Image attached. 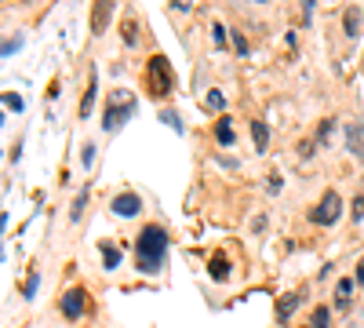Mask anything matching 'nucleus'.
Masks as SVG:
<instances>
[{"label": "nucleus", "mask_w": 364, "mask_h": 328, "mask_svg": "<svg viewBox=\"0 0 364 328\" xmlns=\"http://www.w3.org/2000/svg\"><path fill=\"white\" fill-rule=\"evenodd\" d=\"M339 216H343V197L331 190V194H324L321 197V204L310 212V223H317V226H336L339 223Z\"/></svg>", "instance_id": "4"}, {"label": "nucleus", "mask_w": 364, "mask_h": 328, "mask_svg": "<svg viewBox=\"0 0 364 328\" xmlns=\"http://www.w3.org/2000/svg\"><path fill=\"white\" fill-rule=\"evenodd\" d=\"M113 4H117V0H95V11H91V33H95V37H102L106 29H109Z\"/></svg>", "instance_id": "5"}, {"label": "nucleus", "mask_w": 364, "mask_h": 328, "mask_svg": "<svg viewBox=\"0 0 364 328\" xmlns=\"http://www.w3.org/2000/svg\"><path fill=\"white\" fill-rule=\"evenodd\" d=\"M215 135H219V142H223V146H230V142H233V125H230V117H223V121H219Z\"/></svg>", "instance_id": "16"}, {"label": "nucleus", "mask_w": 364, "mask_h": 328, "mask_svg": "<svg viewBox=\"0 0 364 328\" xmlns=\"http://www.w3.org/2000/svg\"><path fill=\"white\" fill-rule=\"evenodd\" d=\"M208 274H211V277H219V281H226V277H230V263H226L223 255H215V259L208 263Z\"/></svg>", "instance_id": "12"}, {"label": "nucleus", "mask_w": 364, "mask_h": 328, "mask_svg": "<svg viewBox=\"0 0 364 328\" xmlns=\"http://www.w3.org/2000/svg\"><path fill=\"white\" fill-rule=\"evenodd\" d=\"M360 219H364V194L353 201V223H360Z\"/></svg>", "instance_id": "23"}, {"label": "nucleus", "mask_w": 364, "mask_h": 328, "mask_svg": "<svg viewBox=\"0 0 364 328\" xmlns=\"http://www.w3.org/2000/svg\"><path fill=\"white\" fill-rule=\"evenodd\" d=\"M161 117H164V121H168V125H171V128H175V132H182V121H178V117H175V113H171V110H164V113H161Z\"/></svg>", "instance_id": "26"}, {"label": "nucleus", "mask_w": 364, "mask_h": 328, "mask_svg": "<svg viewBox=\"0 0 364 328\" xmlns=\"http://www.w3.org/2000/svg\"><path fill=\"white\" fill-rule=\"evenodd\" d=\"M102 263H106V270H117V266H120V252L113 245H102Z\"/></svg>", "instance_id": "15"}, {"label": "nucleus", "mask_w": 364, "mask_h": 328, "mask_svg": "<svg viewBox=\"0 0 364 328\" xmlns=\"http://www.w3.org/2000/svg\"><path fill=\"white\" fill-rule=\"evenodd\" d=\"M84 201H87V190H84V194L77 197V204H73V212H70V216H73V223H77V219H80V212H84Z\"/></svg>", "instance_id": "22"}, {"label": "nucleus", "mask_w": 364, "mask_h": 328, "mask_svg": "<svg viewBox=\"0 0 364 328\" xmlns=\"http://www.w3.org/2000/svg\"><path fill=\"white\" fill-rule=\"evenodd\" d=\"M149 92L154 95H168L171 88H175V77H171V66H168V58L164 55H154L149 58Z\"/></svg>", "instance_id": "3"}, {"label": "nucleus", "mask_w": 364, "mask_h": 328, "mask_svg": "<svg viewBox=\"0 0 364 328\" xmlns=\"http://www.w3.org/2000/svg\"><path fill=\"white\" fill-rule=\"evenodd\" d=\"M4 106H8V110H15V113H18V110H22V99H18V95H11V92H8V95H4Z\"/></svg>", "instance_id": "24"}, {"label": "nucleus", "mask_w": 364, "mask_h": 328, "mask_svg": "<svg viewBox=\"0 0 364 328\" xmlns=\"http://www.w3.org/2000/svg\"><path fill=\"white\" fill-rule=\"evenodd\" d=\"M328 321H331V310L328 307H317L314 310V328H328Z\"/></svg>", "instance_id": "17"}, {"label": "nucleus", "mask_w": 364, "mask_h": 328, "mask_svg": "<svg viewBox=\"0 0 364 328\" xmlns=\"http://www.w3.org/2000/svg\"><path fill=\"white\" fill-rule=\"evenodd\" d=\"M84 288H70L66 295H63V314L70 317V321H77V317H84Z\"/></svg>", "instance_id": "6"}, {"label": "nucleus", "mask_w": 364, "mask_h": 328, "mask_svg": "<svg viewBox=\"0 0 364 328\" xmlns=\"http://www.w3.org/2000/svg\"><path fill=\"white\" fill-rule=\"evenodd\" d=\"M302 4H306V18L314 15V0H302Z\"/></svg>", "instance_id": "31"}, {"label": "nucleus", "mask_w": 364, "mask_h": 328, "mask_svg": "<svg viewBox=\"0 0 364 328\" xmlns=\"http://www.w3.org/2000/svg\"><path fill=\"white\" fill-rule=\"evenodd\" d=\"M346 37H357L360 33V8H346Z\"/></svg>", "instance_id": "13"}, {"label": "nucleus", "mask_w": 364, "mask_h": 328, "mask_svg": "<svg viewBox=\"0 0 364 328\" xmlns=\"http://www.w3.org/2000/svg\"><path fill=\"white\" fill-rule=\"evenodd\" d=\"M233 51H237V55H248V41L240 37V33H233Z\"/></svg>", "instance_id": "21"}, {"label": "nucleus", "mask_w": 364, "mask_h": 328, "mask_svg": "<svg viewBox=\"0 0 364 328\" xmlns=\"http://www.w3.org/2000/svg\"><path fill=\"white\" fill-rule=\"evenodd\" d=\"M346 146H350V154H353V157H360V154H364V132H360V125H357V121H350V125H346Z\"/></svg>", "instance_id": "10"}, {"label": "nucleus", "mask_w": 364, "mask_h": 328, "mask_svg": "<svg viewBox=\"0 0 364 328\" xmlns=\"http://www.w3.org/2000/svg\"><path fill=\"white\" fill-rule=\"evenodd\" d=\"M252 135H255V150L266 154V146H269V128L262 121H252Z\"/></svg>", "instance_id": "11"}, {"label": "nucleus", "mask_w": 364, "mask_h": 328, "mask_svg": "<svg viewBox=\"0 0 364 328\" xmlns=\"http://www.w3.org/2000/svg\"><path fill=\"white\" fill-rule=\"evenodd\" d=\"M208 106H211V110H223V106H226V95H223V92H208Z\"/></svg>", "instance_id": "19"}, {"label": "nucleus", "mask_w": 364, "mask_h": 328, "mask_svg": "<svg viewBox=\"0 0 364 328\" xmlns=\"http://www.w3.org/2000/svg\"><path fill=\"white\" fill-rule=\"evenodd\" d=\"M331 128H336V121H324V125H321V132H317V142H324V139L331 135Z\"/></svg>", "instance_id": "27"}, {"label": "nucleus", "mask_w": 364, "mask_h": 328, "mask_svg": "<svg viewBox=\"0 0 364 328\" xmlns=\"http://www.w3.org/2000/svg\"><path fill=\"white\" fill-rule=\"evenodd\" d=\"M18 44H22V41H18V37H15V41H4V55H11V51H15V48H18Z\"/></svg>", "instance_id": "29"}, {"label": "nucleus", "mask_w": 364, "mask_h": 328, "mask_svg": "<svg viewBox=\"0 0 364 328\" xmlns=\"http://www.w3.org/2000/svg\"><path fill=\"white\" fill-rule=\"evenodd\" d=\"M135 37H139V29H135V22L128 18V22H124V41H132V44H135Z\"/></svg>", "instance_id": "25"}, {"label": "nucleus", "mask_w": 364, "mask_h": 328, "mask_svg": "<svg viewBox=\"0 0 364 328\" xmlns=\"http://www.w3.org/2000/svg\"><path fill=\"white\" fill-rule=\"evenodd\" d=\"M80 157H84V164H91V157H95V146H91V142H87V146H84V154H80Z\"/></svg>", "instance_id": "28"}, {"label": "nucleus", "mask_w": 364, "mask_h": 328, "mask_svg": "<svg viewBox=\"0 0 364 328\" xmlns=\"http://www.w3.org/2000/svg\"><path fill=\"white\" fill-rule=\"evenodd\" d=\"M357 281H360V285H364V259H360V263H357Z\"/></svg>", "instance_id": "30"}, {"label": "nucleus", "mask_w": 364, "mask_h": 328, "mask_svg": "<svg viewBox=\"0 0 364 328\" xmlns=\"http://www.w3.org/2000/svg\"><path fill=\"white\" fill-rule=\"evenodd\" d=\"M95 92H99V73L91 70V73H87V92H84V99H80V117H91V106H95Z\"/></svg>", "instance_id": "9"}, {"label": "nucleus", "mask_w": 364, "mask_h": 328, "mask_svg": "<svg viewBox=\"0 0 364 328\" xmlns=\"http://www.w3.org/2000/svg\"><path fill=\"white\" fill-rule=\"evenodd\" d=\"M164 252H168V233L161 226H146L135 241V266L142 274H157L164 263Z\"/></svg>", "instance_id": "1"}, {"label": "nucleus", "mask_w": 364, "mask_h": 328, "mask_svg": "<svg viewBox=\"0 0 364 328\" xmlns=\"http://www.w3.org/2000/svg\"><path fill=\"white\" fill-rule=\"evenodd\" d=\"M37 274H29V281H26V288H22V295H26V300H33V295H37Z\"/></svg>", "instance_id": "20"}, {"label": "nucleus", "mask_w": 364, "mask_h": 328, "mask_svg": "<svg viewBox=\"0 0 364 328\" xmlns=\"http://www.w3.org/2000/svg\"><path fill=\"white\" fill-rule=\"evenodd\" d=\"M113 216H139L142 212V201L135 197V194H120V197H113Z\"/></svg>", "instance_id": "7"}, {"label": "nucleus", "mask_w": 364, "mask_h": 328, "mask_svg": "<svg viewBox=\"0 0 364 328\" xmlns=\"http://www.w3.org/2000/svg\"><path fill=\"white\" fill-rule=\"evenodd\" d=\"M211 37H215V44H219V51H223V48H226V26L215 22V26H211Z\"/></svg>", "instance_id": "18"}, {"label": "nucleus", "mask_w": 364, "mask_h": 328, "mask_svg": "<svg viewBox=\"0 0 364 328\" xmlns=\"http://www.w3.org/2000/svg\"><path fill=\"white\" fill-rule=\"evenodd\" d=\"M295 307H299V292H284L281 300H277V324H288L291 314H295Z\"/></svg>", "instance_id": "8"}, {"label": "nucleus", "mask_w": 364, "mask_h": 328, "mask_svg": "<svg viewBox=\"0 0 364 328\" xmlns=\"http://www.w3.org/2000/svg\"><path fill=\"white\" fill-rule=\"evenodd\" d=\"M132 113H135V95H132V92H124V88H117V92H109V99H106V110H102V128H106V132H117V128L132 117Z\"/></svg>", "instance_id": "2"}, {"label": "nucleus", "mask_w": 364, "mask_h": 328, "mask_svg": "<svg viewBox=\"0 0 364 328\" xmlns=\"http://www.w3.org/2000/svg\"><path fill=\"white\" fill-rule=\"evenodd\" d=\"M350 295H353V281H339V295H336V307L339 310L350 307Z\"/></svg>", "instance_id": "14"}]
</instances>
